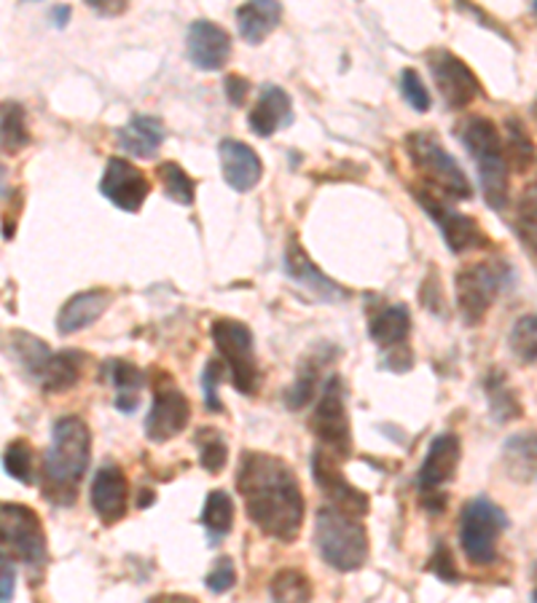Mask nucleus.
<instances>
[{
	"label": "nucleus",
	"instance_id": "1",
	"mask_svg": "<svg viewBox=\"0 0 537 603\" xmlns=\"http://www.w3.org/2000/svg\"><path fill=\"white\" fill-rule=\"evenodd\" d=\"M237 488L245 499V512L264 534L277 542H296L304 526V493L286 461L261 450H245Z\"/></svg>",
	"mask_w": 537,
	"mask_h": 603
},
{
	"label": "nucleus",
	"instance_id": "2",
	"mask_svg": "<svg viewBox=\"0 0 537 603\" xmlns=\"http://www.w3.org/2000/svg\"><path fill=\"white\" fill-rule=\"evenodd\" d=\"M92 461V432L84 418L62 416L54 422L52 446L43 456V497L56 507H71L79 497Z\"/></svg>",
	"mask_w": 537,
	"mask_h": 603
},
{
	"label": "nucleus",
	"instance_id": "3",
	"mask_svg": "<svg viewBox=\"0 0 537 603\" xmlns=\"http://www.w3.org/2000/svg\"><path fill=\"white\" fill-rule=\"evenodd\" d=\"M457 137L476 164L482 177L484 199L495 212H503L510 201L508 186V162H505V145L495 121L484 116H467L457 124Z\"/></svg>",
	"mask_w": 537,
	"mask_h": 603
},
{
	"label": "nucleus",
	"instance_id": "4",
	"mask_svg": "<svg viewBox=\"0 0 537 603\" xmlns=\"http://www.w3.org/2000/svg\"><path fill=\"white\" fill-rule=\"evenodd\" d=\"M314 544H318L322 561L331 569L358 571L369 561V534H365L363 520L339 507L326 505L314 518Z\"/></svg>",
	"mask_w": 537,
	"mask_h": 603
},
{
	"label": "nucleus",
	"instance_id": "5",
	"mask_svg": "<svg viewBox=\"0 0 537 603\" xmlns=\"http://www.w3.org/2000/svg\"><path fill=\"white\" fill-rule=\"evenodd\" d=\"M406 154L430 188L446 194L448 199H471V180L433 132H412L406 139Z\"/></svg>",
	"mask_w": 537,
	"mask_h": 603
},
{
	"label": "nucleus",
	"instance_id": "6",
	"mask_svg": "<svg viewBox=\"0 0 537 603\" xmlns=\"http://www.w3.org/2000/svg\"><path fill=\"white\" fill-rule=\"evenodd\" d=\"M514 282V269L505 260H478L457 274V306L465 325L476 328L484 320L486 311L505 293Z\"/></svg>",
	"mask_w": 537,
	"mask_h": 603
},
{
	"label": "nucleus",
	"instance_id": "7",
	"mask_svg": "<svg viewBox=\"0 0 537 603\" xmlns=\"http://www.w3.org/2000/svg\"><path fill=\"white\" fill-rule=\"evenodd\" d=\"M508 526L510 520L505 510L489 497L467 501L459 516V544L467 561L476 566H492L497 561V542Z\"/></svg>",
	"mask_w": 537,
	"mask_h": 603
},
{
	"label": "nucleus",
	"instance_id": "8",
	"mask_svg": "<svg viewBox=\"0 0 537 603\" xmlns=\"http://www.w3.org/2000/svg\"><path fill=\"white\" fill-rule=\"evenodd\" d=\"M213 341L218 354L224 357L226 367H229L234 389H237L239 395H256L261 373H258L250 328L237 320H215Z\"/></svg>",
	"mask_w": 537,
	"mask_h": 603
},
{
	"label": "nucleus",
	"instance_id": "9",
	"mask_svg": "<svg viewBox=\"0 0 537 603\" xmlns=\"http://www.w3.org/2000/svg\"><path fill=\"white\" fill-rule=\"evenodd\" d=\"M0 544L30 569L47 566V534L35 510L14 501H0Z\"/></svg>",
	"mask_w": 537,
	"mask_h": 603
},
{
	"label": "nucleus",
	"instance_id": "10",
	"mask_svg": "<svg viewBox=\"0 0 537 603\" xmlns=\"http://www.w3.org/2000/svg\"><path fill=\"white\" fill-rule=\"evenodd\" d=\"M459 459H463V446H459V437L452 432L433 437L430 443L425 461H422L420 472H416V486H420L422 505L430 512H441L446 507L444 486L454 480L457 475Z\"/></svg>",
	"mask_w": 537,
	"mask_h": 603
},
{
	"label": "nucleus",
	"instance_id": "11",
	"mask_svg": "<svg viewBox=\"0 0 537 603\" xmlns=\"http://www.w3.org/2000/svg\"><path fill=\"white\" fill-rule=\"evenodd\" d=\"M309 429L314 437L331 450L339 459H350L352 456V432H350V416H347L344 405V381L339 376H331L322 386V395L314 405L312 418H309Z\"/></svg>",
	"mask_w": 537,
	"mask_h": 603
},
{
	"label": "nucleus",
	"instance_id": "12",
	"mask_svg": "<svg viewBox=\"0 0 537 603\" xmlns=\"http://www.w3.org/2000/svg\"><path fill=\"white\" fill-rule=\"evenodd\" d=\"M414 196L416 205L425 209L430 218H433V223L441 228L446 247L454 256H465V252L482 250V247L489 245L486 231L471 218V215H459L457 209L448 207L446 201H441L438 196L430 194L427 188L414 190Z\"/></svg>",
	"mask_w": 537,
	"mask_h": 603
},
{
	"label": "nucleus",
	"instance_id": "13",
	"mask_svg": "<svg viewBox=\"0 0 537 603\" xmlns=\"http://www.w3.org/2000/svg\"><path fill=\"white\" fill-rule=\"evenodd\" d=\"M427 67L448 111H465L473 100L482 97V84H478L476 73L446 49L430 52Z\"/></svg>",
	"mask_w": 537,
	"mask_h": 603
},
{
	"label": "nucleus",
	"instance_id": "14",
	"mask_svg": "<svg viewBox=\"0 0 537 603\" xmlns=\"http://www.w3.org/2000/svg\"><path fill=\"white\" fill-rule=\"evenodd\" d=\"M192 422V403L169 378L156 384L154 405L145 418V437L151 443H169Z\"/></svg>",
	"mask_w": 537,
	"mask_h": 603
},
{
	"label": "nucleus",
	"instance_id": "15",
	"mask_svg": "<svg viewBox=\"0 0 537 603\" xmlns=\"http://www.w3.org/2000/svg\"><path fill=\"white\" fill-rule=\"evenodd\" d=\"M100 194L124 212H141L151 194V180L126 158H111L100 180Z\"/></svg>",
	"mask_w": 537,
	"mask_h": 603
},
{
	"label": "nucleus",
	"instance_id": "16",
	"mask_svg": "<svg viewBox=\"0 0 537 603\" xmlns=\"http://www.w3.org/2000/svg\"><path fill=\"white\" fill-rule=\"evenodd\" d=\"M312 475L314 482L320 486V491L331 499L333 507L350 512V516H365L369 512V497H365L360 488L352 486L350 480L341 475L337 456L328 454V450L318 448L312 454Z\"/></svg>",
	"mask_w": 537,
	"mask_h": 603
},
{
	"label": "nucleus",
	"instance_id": "17",
	"mask_svg": "<svg viewBox=\"0 0 537 603\" xmlns=\"http://www.w3.org/2000/svg\"><path fill=\"white\" fill-rule=\"evenodd\" d=\"M286 274L293 279L299 288H304L309 295L318 298L322 303H341L350 298V290H344L339 282H333L331 277L322 274L318 266L309 260L304 247L299 245L296 237H290L286 247Z\"/></svg>",
	"mask_w": 537,
	"mask_h": 603
},
{
	"label": "nucleus",
	"instance_id": "18",
	"mask_svg": "<svg viewBox=\"0 0 537 603\" xmlns=\"http://www.w3.org/2000/svg\"><path fill=\"white\" fill-rule=\"evenodd\" d=\"M186 52L194 67L199 70H220L231 56V38L224 28L207 19H197L188 28Z\"/></svg>",
	"mask_w": 537,
	"mask_h": 603
},
{
	"label": "nucleus",
	"instance_id": "19",
	"mask_svg": "<svg viewBox=\"0 0 537 603\" xmlns=\"http://www.w3.org/2000/svg\"><path fill=\"white\" fill-rule=\"evenodd\" d=\"M130 505V480L124 469L116 465H105L97 469L92 480V507L103 523H118L126 516Z\"/></svg>",
	"mask_w": 537,
	"mask_h": 603
},
{
	"label": "nucleus",
	"instance_id": "20",
	"mask_svg": "<svg viewBox=\"0 0 537 603\" xmlns=\"http://www.w3.org/2000/svg\"><path fill=\"white\" fill-rule=\"evenodd\" d=\"M218 150H220V169H224V180L229 183L234 190L248 194V190H252L258 183H261L264 164L248 143H239V139H224Z\"/></svg>",
	"mask_w": 537,
	"mask_h": 603
},
{
	"label": "nucleus",
	"instance_id": "21",
	"mask_svg": "<svg viewBox=\"0 0 537 603\" xmlns=\"http://www.w3.org/2000/svg\"><path fill=\"white\" fill-rule=\"evenodd\" d=\"M248 124L258 137H271L280 126L293 124V107H290V97L286 89L275 84L264 86L256 105H252Z\"/></svg>",
	"mask_w": 537,
	"mask_h": 603
},
{
	"label": "nucleus",
	"instance_id": "22",
	"mask_svg": "<svg viewBox=\"0 0 537 603\" xmlns=\"http://www.w3.org/2000/svg\"><path fill=\"white\" fill-rule=\"evenodd\" d=\"M107 306H111L107 290H86V293L73 295L56 314V330H60V335L81 333V330L92 328L105 314Z\"/></svg>",
	"mask_w": 537,
	"mask_h": 603
},
{
	"label": "nucleus",
	"instance_id": "23",
	"mask_svg": "<svg viewBox=\"0 0 537 603\" xmlns=\"http://www.w3.org/2000/svg\"><path fill=\"white\" fill-rule=\"evenodd\" d=\"M409 333H412V316H409V309L403 303L379 309V314L371 316L369 335L382 352L406 344Z\"/></svg>",
	"mask_w": 537,
	"mask_h": 603
},
{
	"label": "nucleus",
	"instance_id": "24",
	"mask_svg": "<svg viewBox=\"0 0 537 603\" xmlns=\"http://www.w3.org/2000/svg\"><path fill=\"white\" fill-rule=\"evenodd\" d=\"M164 143V124L154 116H132L118 129V145L132 156L151 158Z\"/></svg>",
	"mask_w": 537,
	"mask_h": 603
},
{
	"label": "nucleus",
	"instance_id": "25",
	"mask_svg": "<svg viewBox=\"0 0 537 603\" xmlns=\"http://www.w3.org/2000/svg\"><path fill=\"white\" fill-rule=\"evenodd\" d=\"M280 19L282 6L275 3V0H256V3H245L237 9L239 35H242L250 46L264 43V38L280 24Z\"/></svg>",
	"mask_w": 537,
	"mask_h": 603
},
{
	"label": "nucleus",
	"instance_id": "26",
	"mask_svg": "<svg viewBox=\"0 0 537 603\" xmlns=\"http://www.w3.org/2000/svg\"><path fill=\"white\" fill-rule=\"evenodd\" d=\"M105 376L111 378L113 389H116V410H122L126 416L135 414L137 405H141V392L145 381L141 367L126 360H107Z\"/></svg>",
	"mask_w": 537,
	"mask_h": 603
},
{
	"label": "nucleus",
	"instance_id": "27",
	"mask_svg": "<svg viewBox=\"0 0 537 603\" xmlns=\"http://www.w3.org/2000/svg\"><path fill=\"white\" fill-rule=\"evenodd\" d=\"M503 461L514 480L537 482V432L508 437L503 446Z\"/></svg>",
	"mask_w": 537,
	"mask_h": 603
},
{
	"label": "nucleus",
	"instance_id": "28",
	"mask_svg": "<svg viewBox=\"0 0 537 603\" xmlns=\"http://www.w3.org/2000/svg\"><path fill=\"white\" fill-rule=\"evenodd\" d=\"M81 362H84L81 352H54L35 381L43 386V392L73 389L81 378Z\"/></svg>",
	"mask_w": 537,
	"mask_h": 603
},
{
	"label": "nucleus",
	"instance_id": "29",
	"mask_svg": "<svg viewBox=\"0 0 537 603\" xmlns=\"http://www.w3.org/2000/svg\"><path fill=\"white\" fill-rule=\"evenodd\" d=\"M30 145V129H28V113L24 107L6 100L0 103V150L3 154H19Z\"/></svg>",
	"mask_w": 537,
	"mask_h": 603
},
{
	"label": "nucleus",
	"instance_id": "30",
	"mask_svg": "<svg viewBox=\"0 0 537 603\" xmlns=\"http://www.w3.org/2000/svg\"><path fill=\"white\" fill-rule=\"evenodd\" d=\"M202 526L207 529L210 544H220V539L231 531L234 526V501L226 491H210L202 507Z\"/></svg>",
	"mask_w": 537,
	"mask_h": 603
},
{
	"label": "nucleus",
	"instance_id": "31",
	"mask_svg": "<svg viewBox=\"0 0 537 603\" xmlns=\"http://www.w3.org/2000/svg\"><path fill=\"white\" fill-rule=\"evenodd\" d=\"M269 593L275 603H309L312 601V582L304 571L282 569L271 576Z\"/></svg>",
	"mask_w": 537,
	"mask_h": 603
},
{
	"label": "nucleus",
	"instance_id": "32",
	"mask_svg": "<svg viewBox=\"0 0 537 603\" xmlns=\"http://www.w3.org/2000/svg\"><path fill=\"white\" fill-rule=\"evenodd\" d=\"M486 397H489V410L495 422L508 424L521 416L519 399H516L503 373H489V378H486Z\"/></svg>",
	"mask_w": 537,
	"mask_h": 603
},
{
	"label": "nucleus",
	"instance_id": "33",
	"mask_svg": "<svg viewBox=\"0 0 537 603\" xmlns=\"http://www.w3.org/2000/svg\"><path fill=\"white\" fill-rule=\"evenodd\" d=\"M11 354H14L19 365L30 373V376L38 378L41 376L43 365H47L49 357H52V349L43 344L41 339L30 333H14L11 335Z\"/></svg>",
	"mask_w": 537,
	"mask_h": 603
},
{
	"label": "nucleus",
	"instance_id": "34",
	"mask_svg": "<svg viewBox=\"0 0 537 603\" xmlns=\"http://www.w3.org/2000/svg\"><path fill=\"white\" fill-rule=\"evenodd\" d=\"M156 175H159L164 194H167L175 205H183V207L194 205V196H197V183L188 177V173L180 167V164L164 162V164H159V167H156Z\"/></svg>",
	"mask_w": 537,
	"mask_h": 603
},
{
	"label": "nucleus",
	"instance_id": "35",
	"mask_svg": "<svg viewBox=\"0 0 537 603\" xmlns=\"http://www.w3.org/2000/svg\"><path fill=\"white\" fill-rule=\"evenodd\" d=\"M533 158L535 143L527 137V132L521 129L519 121L510 118L508 124H505V162H508V167H514L516 173H527Z\"/></svg>",
	"mask_w": 537,
	"mask_h": 603
},
{
	"label": "nucleus",
	"instance_id": "36",
	"mask_svg": "<svg viewBox=\"0 0 537 603\" xmlns=\"http://www.w3.org/2000/svg\"><path fill=\"white\" fill-rule=\"evenodd\" d=\"M197 448H199V465L207 469V472H220L226 467V456H229V446H226V437L220 429L202 427L197 432Z\"/></svg>",
	"mask_w": 537,
	"mask_h": 603
},
{
	"label": "nucleus",
	"instance_id": "37",
	"mask_svg": "<svg viewBox=\"0 0 537 603\" xmlns=\"http://www.w3.org/2000/svg\"><path fill=\"white\" fill-rule=\"evenodd\" d=\"M514 228L529 250L537 252V183L519 196L514 215Z\"/></svg>",
	"mask_w": 537,
	"mask_h": 603
},
{
	"label": "nucleus",
	"instance_id": "38",
	"mask_svg": "<svg viewBox=\"0 0 537 603\" xmlns=\"http://www.w3.org/2000/svg\"><path fill=\"white\" fill-rule=\"evenodd\" d=\"M318 373H320V360L304 362V365H301L299 378H296V384L288 386L286 392L288 410H301L312 403L314 392H318Z\"/></svg>",
	"mask_w": 537,
	"mask_h": 603
},
{
	"label": "nucleus",
	"instance_id": "39",
	"mask_svg": "<svg viewBox=\"0 0 537 603\" xmlns=\"http://www.w3.org/2000/svg\"><path fill=\"white\" fill-rule=\"evenodd\" d=\"M3 467H6V472H9L17 482H22V486H33L35 482L33 448H30L24 440H14L6 446Z\"/></svg>",
	"mask_w": 537,
	"mask_h": 603
},
{
	"label": "nucleus",
	"instance_id": "40",
	"mask_svg": "<svg viewBox=\"0 0 537 603\" xmlns=\"http://www.w3.org/2000/svg\"><path fill=\"white\" fill-rule=\"evenodd\" d=\"M510 352L527 365L537 362V314L521 316L516 328L510 330Z\"/></svg>",
	"mask_w": 537,
	"mask_h": 603
},
{
	"label": "nucleus",
	"instance_id": "41",
	"mask_svg": "<svg viewBox=\"0 0 537 603\" xmlns=\"http://www.w3.org/2000/svg\"><path fill=\"white\" fill-rule=\"evenodd\" d=\"M401 94H403V100H406V103L412 105L416 113H427L430 103H433V100H430V92L425 89V84H422L420 73H416V70H412V67H406L401 73Z\"/></svg>",
	"mask_w": 537,
	"mask_h": 603
},
{
	"label": "nucleus",
	"instance_id": "42",
	"mask_svg": "<svg viewBox=\"0 0 537 603\" xmlns=\"http://www.w3.org/2000/svg\"><path fill=\"white\" fill-rule=\"evenodd\" d=\"M234 582H237V566H234L231 558H218L215 561V566L210 569V574L205 576V585L210 593L220 595V593H229L234 588Z\"/></svg>",
	"mask_w": 537,
	"mask_h": 603
},
{
	"label": "nucleus",
	"instance_id": "43",
	"mask_svg": "<svg viewBox=\"0 0 537 603\" xmlns=\"http://www.w3.org/2000/svg\"><path fill=\"white\" fill-rule=\"evenodd\" d=\"M220 378H224V365H220L218 360H210L207 362L205 373H202V392H205V405L213 414H220V410H224V405H220L218 399Z\"/></svg>",
	"mask_w": 537,
	"mask_h": 603
},
{
	"label": "nucleus",
	"instance_id": "44",
	"mask_svg": "<svg viewBox=\"0 0 537 603\" xmlns=\"http://www.w3.org/2000/svg\"><path fill=\"white\" fill-rule=\"evenodd\" d=\"M427 569L433 571L435 576H438L441 582H448V585H457L459 582V571H457V563L452 561V552H448L446 544H438L433 552V558H430Z\"/></svg>",
	"mask_w": 537,
	"mask_h": 603
},
{
	"label": "nucleus",
	"instance_id": "45",
	"mask_svg": "<svg viewBox=\"0 0 537 603\" xmlns=\"http://www.w3.org/2000/svg\"><path fill=\"white\" fill-rule=\"evenodd\" d=\"M17 593V566L3 550H0V603H11Z\"/></svg>",
	"mask_w": 537,
	"mask_h": 603
},
{
	"label": "nucleus",
	"instance_id": "46",
	"mask_svg": "<svg viewBox=\"0 0 537 603\" xmlns=\"http://www.w3.org/2000/svg\"><path fill=\"white\" fill-rule=\"evenodd\" d=\"M382 365L388 367V371H395V373L412 371V365H414L412 349H409V344H403V346H397V349H390V352H384Z\"/></svg>",
	"mask_w": 537,
	"mask_h": 603
},
{
	"label": "nucleus",
	"instance_id": "47",
	"mask_svg": "<svg viewBox=\"0 0 537 603\" xmlns=\"http://www.w3.org/2000/svg\"><path fill=\"white\" fill-rule=\"evenodd\" d=\"M224 86H226V97H229V103L239 107L245 103V97H248L250 81L242 79V75H229Z\"/></svg>",
	"mask_w": 537,
	"mask_h": 603
},
{
	"label": "nucleus",
	"instance_id": "48",
	"mask_svg": "<svg viewBox=\"0 0 537 603\" xmlns=\"http://www.w3.org/2000/svg\"><path fill=\"white\" fill-rule=\"evenodd\" d=\"M90 9L97 11V14H122V11H126V3H113V0H105V3H92L90 0Z\"/></svg>",
	"mask_w": 537,
	"mask_h": 603
},
{
	"label": "nucleus",
	"instance_id": "49",
	"mask_svg": "<svg viewBox=\"0 0 537 603\" xmlns=\"http://www.w3.org/2000/svg\"><path fill=\"white\" fill-rule=\"evenodd\" d=\"M148 603H197V599L192 595H180V593H167V595H156Z\"/></svg>",
	"mask_w": 537,
	"mask_h": 603
},
{
	"label": "nucleus",
	"instance_id": "50",
	"mask_svg": "<svg viewBox=\"0 0 537 603\" xmlns=\"http://www.w3.org/2000/svg\"><path fill=\"white\" fill-rule=\"evenodd\" d=\"M68 17H71V9H68V6H56V9L52 11V19L56 22V28H65Z\"/></svg>",
	"mask_w": 537,
	"mask_h": 603
},
{
	"label": "nucleus",
	"instance_id": "51",
	"mask_svg": "<svg viewBox=\"0 0 537 603\" xmlns=\"http://www.w3.org/2000/svg\"><path fill=\"white\" fill-rule=\"evenodd\" d=\"M6 194H9V169L0 164V199H3Z\"/></svg>",
	"mask_w": 537,
	"mask_h": 603
},
{
	"label": "nucleus",
	"instance_id": "52",
	"mask_svg": "<svg viewBox=\"0 0 537 603\" xmlns=\"http://www.w3.org/2000/svg\"><path fill=\"white\" fill-rule=\"evenodd\" d=\"M533 603H537V566H535V590H533Z\"/></svg>",
	"mask_w": 537,
	"mask_h": 603
},
{
	"label": "nucleus",
	"instance_id": "53",
	"mask_svg": "<svg viewBox=\"0 0 537 603\" xmlns=\"http://www.w3.org/2000/svg\"><path fill=\"white\" fill-rule=\"evenodd\" d=\"M533 11H535V17H537V0L533 3Z\"/></svg>",
	"mask_w": 537,
	"mask_h": 603
},
{
	"label": "nucleus",
	"instance_id": "54",
	"mask_svg": "<svg viewBox=\"0 0 537 603\" xmlns=\"http://www.w3.org/2000/svg\"><path fill=\"white\" fill-rule=\"evenodd\" d=\"M535 116H537V103H535Z\"/></svg>",
	"mask_w": 537,
	"mask_h": 603
}]
</instances>
